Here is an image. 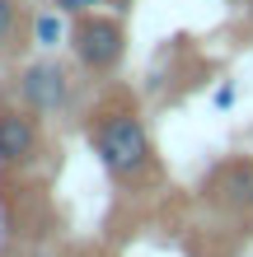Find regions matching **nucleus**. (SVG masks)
Returning a JSON list of instances; mask_svg holds the SVG:
<instances>
[{"mask_svg":"<svg viewBox=\"0 0 253 257\" xmlns=\"http://www.w3.org/2000/svg\"><path fill=\"white\" fill-rule=\"evenodd\" d=\"M33 38H38V47H56V42L66 38V24H61V10H52V14H42V19L33 24Z\"/></svg>","mask_w":253,"mask_h":257,"instance_id":"39448f33","label":"nucleus"},{"mask_svg":"<svg viewBox=\"0 0 253 257\" xmlns=\"http://www.w3.org/2000/svg\"><path fill=\"white\" fill-rule=\"evenodd\" d=\"M42 131H38V112L24 103H0V164L5 169H24L38 159Z\"/></svg>","mask_w":253,"mask_h":257,"instance_id":"7ed1b4c3","label":"nucleus"},{"mask_svg":"<svg viewBox=\"0 0 253 257\" xmlns=\"http://www.w3.org/2000/svg\"><path fill=\"white\" fill-rule=\"evenodd\" d=\"M89 145H94L99 164L108 169V178H117V183H141L155 169V145L136 108H103L89 122Z\"/></svg>","mask_w":253,"mask_h":257,"instance_id":"f257e3e1","label":"nucleus"},{"mask_svg":"<svg viewBox=\"0 0 253 257\" xmlns=\"http://www.w3.org/2000/svg\"><path fill=\"white\" fill-rule=\"evenodd\" d=\"M14 28H19V0H0V52L14 42Z\"/></svg>","mask_w":253,"mask_h":257,"instance_id":"423d86ee","label":"nucleus"},{"mask_svg":"<svg viewBox=\"0 0 253 257\" xmlns=\"http://www.w3.org/2000/svg\"><path fill=\"white\" fill-rule=\"evenodd\" d=\"M70 52H75V61L85 70L108 75L122 61V52H127V33L108 14H85V19H75V28H70Z\"/></svg>","mask_w":253,"mask_h":257,"instance_id":"f03ea898","label":"nucleus"},{"mask_svg":"<svg viewBox=\"0 0 253 257\" xmlns=\"http://www.w3.org/2000/svg\"><path fill=\"white\" fill-rule=\"evenodd\" d=\"M103 0H52V10H61V14H75V19H85V14H99Z\"/></svg>","mask_w":253,"mask_h":257,"instance_id":"0eeeda50","label":"nucleus"},{"mask_svg":"<svg viewBox=\"0 0 253 257\" xmlns=\"http://www.w3.org/2000/svg\"><path fill=\"white\" fill-rule=\"evenodd\" d=\"M19 103L33 108V112H61L70 103V75H66V66H56V61L28 66L24 80H19Z\"/></svg>","mask_w":253,"mask_h":257,"instance_id":"20e7f679","label":"nucleus"},{"mask_svg":"<svg viewBox=\"0 0 253 257\" xmlns=\"http://www.w3.org/2000/svg\"><path fill=\"white\" fill-rule=\"evenodd\" d=\"M19 257H24V252H19Z\"/></svg>","mask_w":253,"mask_h":257,"instance_id":"6e6552de","label":"nucleus"}]
</instances>
